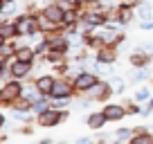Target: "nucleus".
Returning a JSON list of instances; mask_svg holds the SVG:
<instances>
[{"label":"nucleus","instance_id":"obj_1","mask_svg":"<svg viewBox=\"0 0 153 144\" xmlns=\"http://www.w3.org/2000/svg\"><path fill=\"white\" fill-rule=\"evenodd\" d=\"M122 115H124V113H122L120 106H110V108H106V120H120Z\"/></svg>","mask_w":153,"mask_h":144},{"label":"nucleus","instance_id":"obj_2","mask_svg":"<svg viewBox=\"0 0 153 144\" xmlns=\"http://www.w3.org/2000/svg\"><path fill=\"white\" fill-rule=\"evenodd\" d=\"M27 63H29V61H25V63H16V65H14V74H16V77H20V74H25V72L29 70Z\"/></svg>","mask_w":153,"mask_h":144},{"label":"nucleus","instance_id":"obj_3","mask_svg":"<svg viewBox=\"0 0 153 144\" xmlns=\"http://www.w3.org/2000/svg\"><path fill=\"white\" fill-rule=\"evenodd\" d=\"M32 27H34L32 20H29V18H23V20H20V25H18V32H29Z\"/></svg>","mask_w":153,"mask_h":144},{"label":"nucleus","instance_id":"obj_4","mask_svg":"<svg viewBox=\"0 0 153 144\" xmlns=\"http://www.w3.org/2000/svg\"><path fill=\"white\" fill-rule=\"evenodd\" d=\"M92 81H95V77H90V74H83V77L79 79V86H81V88H88V86H92Z\"/></svg>","mask_w":153,"mask_h":144},{"label":"nucleus","instance_id":"obj_5","mask_svg":"<svg viewBox=\"0 0 153 144\" xmlns=\"http://www.w3.org/2000/svg\"><path fill=\"white\" fill-rule=\"evenodd\" d=\"M50 86H54V83H52V79H50V77H45V79H41V81H38V88H41V90H48Z\"/></svg>","mask_w":153,"mask_h":144},{"label":"nucleus","instance_id":"obj_6","mask_svg":"<svg viewBox=\"0 0 153 144\" xmlns=\"http://www.w3.org/2000/svg\"><path fill=\"white\" fill-rule=\"evenodd\" d=\"M65 92H68L65 86H52V95H59V97H61V95H65Z\"/></svg>","mask_w":153,"mask_h":144},{"label":"nucleus","instance_id":"obj_7","mask_svg":"<svg viewBox=\"0 0 153 144\" xmlns=\"http://www.w3.org/2000/svg\"><path fill=\"white\" fill-rule=\"evenodd\" d=\"M18 59H20V61H29V59H32V52H29V50H20Z\"/></svg>","mask_w":153,"mask_h":144},{"label":"nucleus","instance_id":"obj_8","mask_svg":"<svg viewBox=\"0 0 153 144\" xmlns=\"http://www.w3.org/2000/svg\"><path fill=\"white\" fill-rule=\"evenodd\" d=\"M43 122H45V124H52V122H56V115H45Z\"/></svg>","mask_w":153,"mask_h":144},{"label":"nucleus","instance_id":"obj_9","mask_svg":"<svg viewBox=\"0 0 153 144\" xmlns=\"http://www.w3.org/2000/svg\"><path fill=\"white\" fill-rule=\"evenodd\" d=\"M104 117H106V115H104ZM104 117H92V120H90V124H92V126H99L101 122H104Z\"/></svg>","mask_w":153,"mask_h":144},{"label":"nucleus","instance_id":"obj_10","mask_svg":"<svg viewBox=\"0 0 153 144\" xmlns=\"http://www.w3.org/2000/svg\"><path fill=\"white\" fill-rule=\"evenodd\" d=\"M146 97H149L146 90H140V92H137V99H146Z\"/></svg>","mask_w":153,"mask_h":144}]
</instances>
